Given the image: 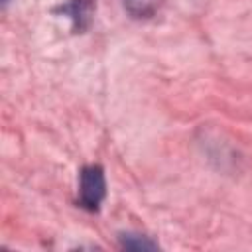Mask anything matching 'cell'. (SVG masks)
<instances>
[{
	"label": "cell",
	"instance_id": "obj_1",
	"mask_svg": "<svg viewBox=\"0 0 252 252\" xmlns=\"http://www.w3.org/2000/svg\"><path fill=\"white\" fill-rule=\"evenodd\" d=\"M106 195V179L100 165H87L79 173V203L87 211H98Z\"/></svg>",
	"mask_w": 252,
	"mask_h": 252
},
{
	"label": "cell",
	"instance_id": "obj_3",
	"mask_svg": "<svg viewBox=\"0 0 252 252\" xmlns=\"http://www.w3.org/2000/svg\"><path fill=\"white\" fill-rule=\"evenodd\" d=\"M163 0H124V8L132 18H152L159 8Z\"/></svg>",
	"mask_w": 252,
	"mask_h": 252
},
{
	"label": "cell",
	"instance_id": "obj_4",
	"mask_svg": "<svg viewBox=\"0 0 252 252\" xmlns=\"http://www.w3.org/2000/svg\"><path fill=\"white\" fill-rule=\"evenodd\" d=\"M120 246L126 250H156L158 248L154 240H150L144 234H134V232L120 234Z\"/></svg>",
	"mask_w": 252,
	"mask_h": 252
},
{
	"label": "cell",
	"instance_id": "obj_2",
	"mask_svg": "<svg viewBox=\"0 0 252 252\" xmlns=\"http://www.w3.org/2000/svg\"><path fill=\"white\" fill-rule=\"evenodd\" d=\"M93 4H94V0H71L69 4L61 6V12L69 14V18L73 20L77 30H83L91 20Z\"/></svg>",
	"mask_w": 252,
	"mask_h": 252
},
{
	"label": "cell",
	"instance_id": "obj_5",
	"mask_svg": "<svg viewBox=\"0 0 252 252\" xmlns=\"http://www.w3.org/2000/svg\"><path fill=\"white\" fill-rule=\"evenodd\" d=\"M8 2H10V0H4V4H8Z\"/></svg>",
	"mask_w": 252,
	"mask_h": 252
}]
</instances>
